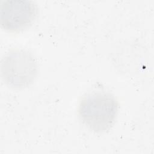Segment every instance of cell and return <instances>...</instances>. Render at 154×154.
<instances>
[{
	"label": "cell",
	"mask_w": 154,
	"mask_h": 154,
	"mask_svg": "<svg viewBox=\"0 0 154 154\" xmlns=\"http://www.w3.org/2000/svg\"><path fill=\"white\" fill-rule=\"evenodd\" d=\"M38 66L36 59L28 51H10L2 59L1 74L9 87L20 90L30 86L37 78Z\"/></svg>",
	"instance_id": "2"
},
{
	"label": "cell",
	"mask_w": 154,
	"mask_h": 154,
	"mask_svg": "<svg viewBox=\"0 0 154 154\" xmlns=\"http://www.w3.org/2000/svg\"><path fill=\"white\" fill-rule=\"evenodd\" d=\"M38 13L37 5L31 1L6 0L1 5V25L10 32H17L29 28Z\"/></svg>",
	"instance_id": "3"
},
{
	"label": "cell",
	"mask_w": 154,
	"mask_h": 154,
	"mask_svg": "<svg viewBox=\"0 0 154 154\" xmlns=\"http://www.w3.org/2000/svg\"><path fill=\"white\" fill-rule=\"evenodd\" d=\"M119 111L116 97L106 92H93L83 96L78 108L81 123L94 133H104L114 125Z\"/></svg>",
	"instance_id": "1"
}]
</instances>
